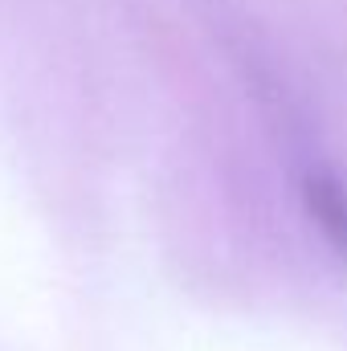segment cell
<instances>
[{
    "instance_id": "obj_1",
    "label": "cell",
    "mask_w": 347,
    "mask_h": 351,
    "mask_svg": "<svg viewBox=\"0 0 347 351\" xmlns=\"http://www.w3.org/2000/svg\"><path fill=\"white\" fill-rule=\"evenodd\" d=\"M311 208L323 221V229L347 250V196L335 184H315L311 188Z\"/></svg>"
}]
</instances>
